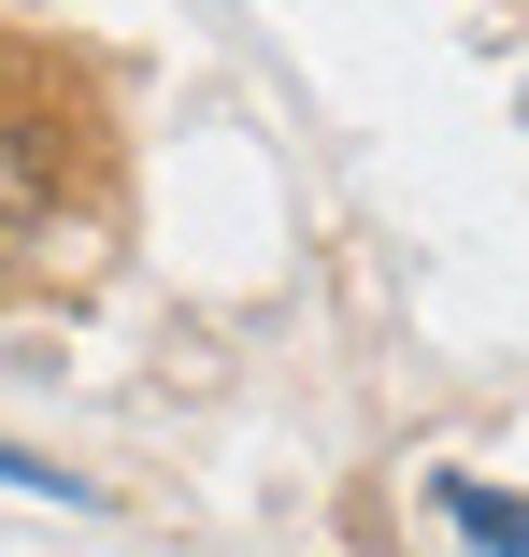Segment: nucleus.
I'll return each mask as SVG.
<instances>
[{"label":"nucleus","instance_id":"nucleus-3","mask_svg":"<svg viewBox=\"0 0 529 557\" xmlns=\"http://www.w3.org/2000/svg\"><path fill=\"white\" fill-rule=\"evenodd\" d=\"M0 486H29V500H86V472H58V458H29V443H0Z\"/></svg>","mask_w":529,"mask_h":557},{"label":"nucleus","instance_id":"nucleus-2","mask_svg":"<svg viewBox=\"0 0 529 557\" xmlns=\"http://www.w3.org/2000/svg\"><path fill=\"white\" fill-rule=\"evenodd\" d=\"M458 529H472L487 557H529V515H515V500H472V486H458Z\"/></svg>","mask_w":529,"mask_h":557},{"label":"nucleus","instance_id":"nucleus-1","mask_svg":"<svg viewBox=\"0 0 529 557\" xmlns=\"http://www.w3.org/2000/svg\"><path fill=\"white\" fill-rule=\"evenodd\" d=\"M44 200H58V144H44V115H0V272L44 244Z\"/></svg>","mask_w":529,"mask_h":557}]
</instances>
